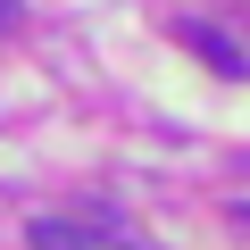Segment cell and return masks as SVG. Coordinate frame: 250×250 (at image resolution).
I'll list each match as a JSON object with an SVG mask.
<instances>
[{
	"label": "cell",
	"mask_w": 250,
	"mask_h": 250,
	"mask_svg": "<svg viewBox=\"0 0 250 250\" xmlns=\"http://www.w3.org/2000/svg\"><path fill=\"white\" fill-rule=\"evenodd\" d=\"M9 25H17V0H0V34H9Z\"/></svg>",
	"instance_id": "cell-3"
},
{
	"label": "cell",
	"mask_w": 250,
	"mask_h": 250,
	"mask_svg": "<svg viewBox=\"0 0 250 250\" xmlns=\"http://www.w3.org/2000/svg\"><path fill=\"white\" fill-rule=\"evenodd\" d=\"M175 42H184V50H200V59H208L217 75H233V83L250 75V59H242V42H233V34H217V25H200V17H184V25H175Z\"/></svg>",
	"instance_id": "cell-2"
},
{
	"label": "cell",
	"mask_w": 250,
	"mask_h": 250,
	"mask_svg": "<svg viewBox=\"0 0 250 250\" xmlns=\"http://www.w3.org/2000/svg\"><path fill=\"white\" fill-rule=\"evenodd\" d=\"M25 242H34V250H142V242H125V233H108V225H75V217H34Z\"/></svg>",
	"instance_id": "cell-1"
}]
</instances>
